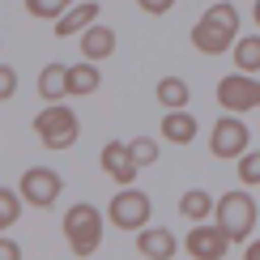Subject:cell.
<instances>
[{"mask_svg":"<svg viewBox=\"0 0 260 260\" xmlns=\"http://www.w3.org/2000/svg\"><path fill=\"white\" fill-rule=\"evenodd\" d=\"M235 43H239V13H235V5L218 0V5H209L205 17L192 26V47H197L201 56H222Z\"/></svg>","mask_w":260,"mask_h":260,"instance_id":"6da1fadb","label":"cell"},{"mask_svg":"<svg viewBox=\"0 0 260 260\" xmlns=\"http://www.w3.org/2000/svg\"><path fill=\"white\" fill-rule=\"evenodd\" d=\"M60 226H64V239H69V247H73V256H77V260L99 252V243H103V213L94 209L90 201L69 205V213H64Z\"/></svg>","mask_w":260,"mask_h":260,"instance_id":"7a4b0ae2","label":"cell"},{"mask_svg":"<svg viewBox=\"0 0 260 260\" xmlns=\"http://www.w3.org/2000/svg\"><path fill=\"white\" fill-rule=\"evenodd\" d=\"M213 222L222 226V235L231 243H239L252 235V226H256V201L247 197V192H226V197L213 205Z\"/></svg>","mask_w":260,"mask_h":260,"instance_id":"3957f363","label":"cell"},{"mask_svg":"<svg viewBox=\"0 0 260 260\" xmlns=\"http://www.w3.org/2000/svg\"><path fill=\"white\" fill-rule=\"evenodd\" d=\"M35 133H39V141L47 149H73L81 124H77V115H73L64 103H51V107H43V111L35 115Z\"/></svg>","mask_w":260,"mask_h":260,"instance_id":"277c9868","label":"cell"},{"mask_svg":"<svg viewBox=\"0 0 260 260\" xmlns=\"http://www.w3.org/2000/svg\"><path fill=\"white\" fill-rule=\"evenodd\" d=\"M149 197L137 188H120L111 197V205H107V218H111V226H120V231H145L149 226Z\"/></svg>","mask_w":260,"mask_h":260,"instance_id":"5b68a950","label":"cell"},{"mask_svg":"<svg viewBox=\"0 0 260 260\" xmlns=\"http://www.w3.org/2000/svg\"><path fill=\"white\" fill-rule=\"evenodd\" d=\"M218 103L226 115H243V111H256L260 107V81L247 77V73H235V77H222L218 81Z\"/></svg>","mask_w":260,"mask_h":260,"instance_id":"8992f818","label":"cell"},{"mask_svg":"<svg viewBox=\"0 0 260 260\" xmlns=\"http://www.w3.org/2000/svg\"><path fill=\"white\" fill-rule=\"evenodd\" d=\"M60 192H64V179H60L51 167H30V171H21V188H17V197L26 201V205L47 209V205H56Z\"/></svg>","mask_w":260,"mask_h":260,"instance_id":"52a82bcc","label":"cell"},{"mask_svg":"<svg viewBox=\"0 0 260 260\" xmlns=\"http://www.w3.org/2000/svg\"><path fill=\"white\" fill-rule=\"evenodd\" d=\"M209 154L213 158H243L247 154V124L239 115H222L209 133Z\"/></svg>","mask_w":260,"mask_h":260,"instance_id":"ba28073f","label":"cell"},{"mask_svg":"<svg viewBox=\"0 0 260 260\" xmlns=\"http://www.w3.org/2000/svg\"><path fill=\"white\" fill-rule=\"evenodd\" d=\"M226 247H231V239L222 235V226H192L188 231V256L192 260H222Z\"/></svg>","mask_w":260,"mask_h":260,"instance_id":"9c48e42d","label":"cell"},{"mask_svg":"<svg viewBox=\"0 0 260 260\" xmlns=\"http://www.w3.org/2000/svg\"><path fill=\"white\" fill-rule=\"evenodd\" d=\"M103 171L120 183V188H133V179H137L141 167L133 162V154H128L124 141H107V145H103Z\"/></svg>","mask_w":260,"mask_h":260,"instance_id":"30bf717a","label":"cell"},{"mask_svg":"<svg viewBox=\"0 0 260 260\" xmlns=\"http://www.w3.org/2000/svg\"><path fill=\"white\" fill-rule=\"evenodd\" d=\"M137 252L145 260H171L175 256V235L167 226H145V231H137Z\"/></svg>","mask_w":260,"mask_h":260,"instance_id":"8fae6325","label":"cell"},{"mask_svg":"<svg viewBox=\"0 0 260 260\" xmlns=\"http://www.w3.org/2000/svg\"><path fill=\"white\" fill-rule=\"evenodd\" d=\"M81 56L90 60V64L115 56V30L111 26H99V21H94L90 30H81Z\"/></svg>","mask_w":260,"mask_h":260,"instance_id":"7c38bea8","label":"cell"},{"mask_svg":"<svg viewBox=\"0 0 260 260\" xmlns=\"http://www.w3.org/2000/svg\"><path fill=\"white\" fill-rule=\"evenodd\" d=\"M94 17H99V0L73 5L69 13L56 21V39H73V35H81V30H90V26H94Z\"/></svg>","mask_w":260,"mask_h":260,"instance_id":"4fadbf2b","label":"cell"},{"mask_svg":"<svg viewBox=\"0 0 260 260\" xmlns=\"http://www.w3.org/2000/svg\"><path fill=\"white\" fill-rule=\"evenodd\" d=\"M158 133H162V141H171V145H192V141H197V120H192L188 111H167L162 124H158Z\"/></svg>","mask_w":260,"mask_h":260,"instance_id":"5bb4252c","label":"cell"},{"mask_svg":"<svg viewBox=\"0 0 260 260\" xmlns=\"http://www.w3.org/2000/svg\"><path fill=\"white\" fill-rule=\"evenodd\" d=\"M39 94H43V103H60L64 94H69V64H47V69L39 73Z\"/></svg>","mask_w":260,"mask_h":260,"instance_id":"9a60e30c","label":"cell"},{"mask_svg":"<svg viewBox=\"0 0 260 260\" xmlns=\"http://www.w3.org/2000/svg\"><path fill=\"white\" fill-rule=\"evenodd\" d=\"M154 94H158V103L167 107V111H183V107L192 103V90H188V81H183V77H162Z\"/></svg>","mask_w":260,"mask_h":260,"instance_id":"2e32d148","label":"cell"},{"mask_svg":"<svg viewBox=\"0 0 260 260\" xmlns=\"http://www.w3.org/2000/svg\"><path fill=\"white\" fill-rule=\"evenodd\" d=\"M99 85H103V77H99V64H90V60L69 64V94H94Z\"/></svg>","mask_w":260,"mask_h":260,"instance_id":"e0dca14e","label":"cell"},{"mask_svg":"<svg viewBox=\"0 0 260 260\" xmlns=\"http://www.w3.org/2000/svg\"><path fill=\"white\" fill-rule=\"evenodd\" d=\"M231 56H235V69H239V73H247V77L260 73V35L239 39V43L231 47Z\"/></svg>","mask_w":260,"mask_h":260,"instance_id":"ac0fdd59","label":"cell"},{"mask_svg":"<svg viewBox=\"0 0 260 260\" xmlns=\"http://www.w3.org/2000/svg\"><path fill=\"white\" fill-rule=\"evenodd\" d=\"M213 205H218V201H213L209 192L192 188V192H183V197H179V213H183L188 222H205V218L213 213Z\"/></svg>","mask_w":260,"mask_h":260,"instance_id":"d6986e66","label":"cell"},{"mask_svg":"<svg viewBox=\"0 0 260 260\" xmlns=\"http://www.w3.org/2000/svg\"><path fill=\"white\" fill-rule=\"evenodd\" d=\"M69 9H73V0H26V13L43 17V21H60Z\"/></svg>","mask_w":260,"mask_h":260,"instance_id":"ffe728a7","label":"cell"},{"mask_svg":"<svg viewBox=\"0 0 260 260\" xmlns=\"http://www.w3.org/2000/svg\"><path fill=\"white\" fill-rule=\"evenodd\" d=\"M17 213H21V197L13 188H0V231H9L17 222Z\"/></svg>","mask_w":260,"mask_h":260,"instance_id":"44dd1931","label":"cell"},{"mask_svg":"<svg viewBox=\"0 0 260 260\" xmlns=\"http://www.w3.org/2000/svg\"><path fill=\"white\" fill-rule=\"evenodd\" d=\"M128 154H133L137 167H149V162H158V141L154 137H137V141H128Z\"/></svg>","mask_w":260,"mask_h":260,"instance_id":"7402d4cb","label":"cell"},{"mask_svg":"<svg viewBox=\"0 0 260 260\" xmlns=\"http://www.w3.org/2000/svg\"><path fill=\"white\" fill-rule=\"evenodd\" d=\"M239 183H247V188L260 183V149H247L239 158Z\"/></svg>","mask_w":260,"mask_h":260,"instance_id":"603a6c76","label":"cell"},{"mask_svg":"<svg viewBox=\"0 0 260 260\" xmlns=\"http://www.w3.org/2000/svg\"><path fill=\"white\" fill-rule=\"evenodd\" d=\"M13 90H17V73L9 69V64H0V103L13 99Z\"/></svg>","mask_w":260,"mask_h":260,"instance_id":"cb8c5ba5","label":"cell"},{"mask_svg":"<svg viewBox=\"0 0 260 260\" xmlns=\"http://www.w3.org/2000/svg\"><path fill=\"white\" fill-rule=\"evenodd\" d=\"M141 9H145V13H154V17H162V13H171V9H175V0H137Z\"/></svg>","mask_w":260,"mask_h":260,"instance_id":"d4e9b609","label":"cell"},{"mask_svg":"<svg viewBox=\"0 0 260 260\" xmlns=\"http://www.w3.org/2000/svg\"><path fill=\"white\" fill-rule=\"evenodd\" d=\"M0 260H21V247L13 239H5V235H0Z\"/></svg>","mask_w":260,"mask_h":260,"instance_id":"484cf974","label":"cell"},{"mask_svg":"<svg viewBox=\"0 0 260 260\" xmlns=\"http://www.w3.org/2000/svg\"><path fill=\"white\" fill-rule=\"evenodd\" d=\"M243 260H260V239H256V243H247V252H243Z\"/></svg>","mask_w":260,"mask_h":260,"instance_id":"4316f807","label":"cell"},{"mask_svg":"<svg viewBox=\"0 0 260 260\" xmlns=\"http://www.w3.org/2000/svg\"><path fill=\"white\" fill-rule=\"evenodd\" d=\"M252 17H256V21H260V0H256V5H252Z\"/></svg>","mask_w":260,"mask_h":260,"instance_id":"83f0119b","label":"cell"}]
</instances>
